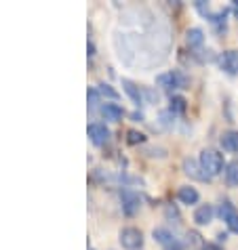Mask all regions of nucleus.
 I'll return each mask as SVG.
<instances>
[{
	"label": "nucleus",
	"instance_id": "1",
	"mask_svg": "<svg viewBox=\"0 0 238 250\" xmlns=\"http://www.w3.org/2000/svg\"><path fill=\"white\" fill-rule=\"evenodd\" d=\"M200 166L209 177H215L223 170V156L215 149H205L200 154Z\"/></svg>",
	"mask_w": 238,
	"mask_h": 250
},
{
	"label": "nucleus",
	"instance_id": "2",
	"mask_svg": "<svg viewBox=\"0 0 238 250\" xmlns=\"http://www.w3.org/2000/svg\"><path fill=\"white\" fill-rule=\"evenodd\" d=\"M120 244L127 250H139L143 246V235L137 227H124L120 231Z\"/></svg>",
	"mask_w": 238,
	"mask_h": 250
},
{
	"label": "nucleus",
	"instance_id": "3",
	"mask_svg": "<svg viewBox=\"0 0 238 250\" xmlns=\"http://www.w3.org/2000/svg\"><path fill=\"white\" fill-rule=\"evenodd\" d=\"M156 84L167 88V91H173V88L186 86L188 80H186V76L179 74V72H165V74H160L158 78H156Z\"/></svg>",
	"mask_w": 238,
	"mask_h": 250
},
{
	"label": "nucleus",
	"instance_id": "4",
	"mask_svg": "<svg viewBox=\"0 0 238 250\" xmlns=\"http://www.w3.org/2000/svg\"><path fill=\"white\" fill-rule=\"evenodd\" d=\"M154 240H156L165 250H181V244L177 242V238L169 231V229H163V227L154 229Z\"/></svg>",
	"mask_w": 238,
	"mask_h": 250
},
{
	"label": "nucleus",
	"instance_id": "5",
	"mask_svg": "<svg viewBox=\"0 0 238 250\" xmlns=\"http://www.w3.org/2000/svg\"><path fill=\"white\" fill-rule=\"evenodd\" d=\"M87 133H89V139H91V141H93L95 145H103V143H108V139H110V130H108L106 124H101V122L89 124Z\"/></svg>",
	"mask_w": 238,
	"mask_h": 250
},
{
	"label": "nucleus",
	"instance_id": "6",
	"mask_svg": "<svg viewBox=\"0 0 238 250\" xmlns=\"http://www.w3.org/2000/svg\"><path fill=\"white\" fill-rule=\"evenodd\" d=\"M219 65L223 72H228V74H238V51H226L219 57Z\"/></svg>",
	"mask_w": 238,
	"mask_h": 250
},
{
	"label": "nucleus",
	"instance_id": "7",
	"mask_svg": "<svg viewBox=\"0 0 238 250\" xmlns=\"http://www.w3.org/2000/svg\"><path fill=\"white\" fill-rule=\"evenodd\" d=\"M120 200H122V210L127 214H135L139 210V204H142L139 196H137V193H133V191H122Z\"/></svg>",
	"mask_w": 238,
	"mask_h": 250
},
{
	"label": "nucleus",
	"instance_id": "8",
	"mask_svg": "<svg viewBox=\"0 0 238 250\" xmlns=\"http://www.w3.org/2000/svg\"><path fill=\"white\" fill-rule=\"evenodd\" d=\"M213 214H215V210H213L211 204H202L194 210V223L196 225H209L213 221Z\"/></svg>",
	"mask_w": 238,
	"mask_h": 250
},
{
	"label": "nucleus",
	"instance_id": "9",
	"mask_svg": "<svg viewBox=\"0 0 238 250\" xmlns=\"http://www.w3.org/2000/svg\"><path fill=\"white\" fill-rule=\"evenodd\" d=\"M99 112H101V116L106 118V120H110V122H118V120L122 118V114H124L122 107L118 105V103H103Z\"/></svg>",
	"mask_w": 238,
	"mask_h": 250
},
{
	"label": "nucleus",
	"instance_id": "10",
	"mask_svg": "<svg viewBox=\"0 0 238 250\" xmlns=\"http://www.w3.org/2000/svg\"><path fill=\"white\" fill-rule=\"evenodd\" d=\"M219 141H221V147L226 151L238 154V130H228V133H223Z\"/></svg>",
	"mask_w": 238,
	"mask_h": 250
},
{
	"label": "nucleus",
	"instance_id": "11",
	"mask_svg": "<svg viewBox=\"0 0 238 250\" xmlns=\"http://www.w3.org/2000/svg\"><path fill=\"white\" fill-rule=\"evenodd\" d=\"M177 198H179V202H181V204H196L200 196H198V191H196V187L186 185V187H179Z\"/></svg>",
	"mask_w": 238,
	"mask_h": 250
},
{
	"label": "nucleus",
	"instance_id": "12",
	"mask_svg": "<svg viewBox=\"0 0 238 250\" xmlns=\"http://www.w3.org/2000/svg\"><path fill=\"white\" fill-rule=\"evenodd\" d=\"M184 170H186V175H190V177H194V179H200V181L209 179V175H207L205 170H202L200 162L196 164L194 160H184Z\"/></svg>",
	"mask_w": 238,
	"mask_h": 250
},
{
	"label": "nucleus",
	"instance_id": "13",
	"mask_svg": "<svg viewBox=\"0 0 238 250\" xmlns=\"http://www.w3.org/2000/svg\"><path fill=\"white\" fill-rule=\"evenodd\" d=\"M226 183L230 187H238V160L226 164Z\"/></svg>",
	"mask_w": 238,
	"mask_h": 250
},
{
	"label": "nucleus",
	"instance_id": "14",
	"mask_svg": "<svg viewBox=\"0 0 238 250\" xmlns=\"http://www.w3.org/2000/svg\"><path fill=\"white\" fill-rule=\"evenodd\" d=\"M186 40H188V44H190V46H200L202 42H205L202 30H198V27H192V30H188Z\"/></svg>",
	"mask_w": 238,
	"mask_h": 250
},
{
	"label": "nucleus",
	"instance_id": "15",
	"mask_svg": "<svg viewBox=\"0 0 238 250\" xmlns=\"http://www.w3.org/2000/svg\"><path fill=\"white\" fill-rule=\"evenodd\" d=\"M219 217H221L223 221H226V223H230L232 219H236L238 214H236L234 204H232V202H228V200H226V202L221 204V208H219Z\"/></svg>",
	"mask_w": 238,
	"mask_h": 250
},
{
	"label": "nucleus",
	"instance_id": "16",
	"mask_svg": "<svg viewBox=\"0 0 238 250\" xmlns=\"http://www.w3.org/2000/svg\"><path fill=\"white\" fill-rule=\"evenodd\" d=\"M122 84H124V91H127V95H129L131 99L139 105V103H142V91H139V88H137L135 84H133L131 80H122Z\"/></svg>",
	"mask_w": 238,
	"mask_h": 250
},
{
	"label": "nucleus",
	"instance_id": "17",
	"mask_svg": "<svg viewBox=\"0 0 238 250\" xmlns=\"http://www.w3.org/2000/svg\"><path fill=\"white\" fill-rule=\"evenodd\" d=\"M171 112H186L184 97H171Z\"/></svg>",
	"mask_w": 238,
	"mask_h": 250
},
{
	"label": "nucleus",
	"instance_id": "18",
	"mask_svg": "<svg viewBox=\"0 0 238 250\" xmlns=\"http://www.w3.org/2000/svg\"><path fill=\"white\" fill-rule=\"evenodd\" d=\"M99 93L106 95V97H112V99H116V97H118V93H116L110 84H99Z\"/></svg>",
	"mask_w": 238,
	"mask_h": 250
},
{
	"label": "nucleus",
	"instance_id": "19",
	"mask_svg": "<svg viewBox=\"0 0 238 250\" xmlns=\"http://www.w3.org/2000/svg\"><path fill=\"white\" fill-rule=\"evenodd\" d=\"M143 141V135L142 133H137V130H129V143H142Z\"/></svg>",
	"mask_w": 238,
	"mask_h": 250
},
{
	"label": "nucleus",
	"instance_id": "20",
	"mask_svg": "<svg viewBox=\"0 0 238 250\" xmlns=\"http://www.w3.org/2000/svg\"><path fill=\"white\" fill-rule=\"evenodd\" d=\"M228 227H230V231H234V233H238V217L236 219H232L228 223Z\"/></svg>",
	"mask_w": 238,
	"mask_h": 250
},
{
	"label": "nucleus",
	"instance_id": "21",
	"mask_svg": "<svg viewBox=\"0 0 238 250\" xmlns=\"http://www.w3.org/2000/svg\"><path fill=\"white\" fill-rule=\"evenodd\" d=\"M202 250H221V248L217 244H205V248H202Z\"/></svg>",
	"mask_w": 238,
	"mask_h": 250
},
{
	"label": "nucleus",
	"instance_id": "22",
	"mask_svg": "<svg viewBox=\"0 0 238 250\" xmlns=\"http://www.w3.org/2000/svg\"><path fill=\"white\" fill-rule=\"evenodd\" d=\"M236 6H238V0H236Z\"/></svg>",
	"mask_w": 238,
	"mask_h": 250
}]
</instances>
